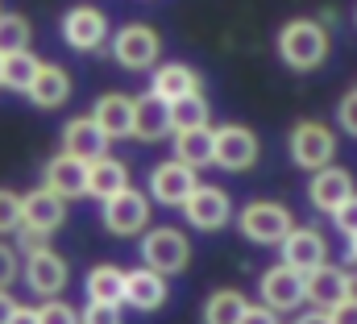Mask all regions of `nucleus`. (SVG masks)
Masks as SVG:
<instances>
[{"label":"nucleus","mask_w":357,"mask_h":324,"mask_svg":"<svg viewBox=\"0 0 357 324\" xmlns=\"http://www.w3.org/2000/svg\"><path fill=\"white\" fill-rule=\"evenodd\" d=\"M199 187V179H195V166H187V162H158L154 170H150V196L158 200V204H183L191 191Z\"/></svg>","instance_id":"obj_11"},{"label":"nucleus","mask_w":357,"mask_h":324,"mask_svg":"<svg viewBox=\"0 0 357 324\" xmlns=\"http://www.w3.org/2000/svg\"><path fill=\"white\" fill-rule=\"evenodd\" d=\"M0 87H4V54H0Z\"/></svg>","instance_id":"obj_45"},{"label":"nucleus","mask_w":357,"mask_h":324,"mask_svg":"<svg viewBox=\"0 0 357 324\" xmlns=\"http://www.w3.org/2000/svg\"><path fill=\"white\" fill-rule=\"evenodd\" d=\"M345 300H357V274L345 279Z\"/></svg>","instance_id":"obj_43"},{"label":"nucleus","mask_w":357,"mask_h":324,"mask_svg":"<svg viewBox=\"0 0 357 324\" xmlns=\"http://www.w3.org/2000/svg\"><path fill=\"white\" fill-rule=\"evenodd\" d=\"M79 324H121V304H91L88 300Z\"/></svg>","instance_id":"obj_33"},{"label":"nucleus","mask_w":357,"mask_h":324,"mask_svg":"<svg viewBox=\"0 0 357 324\" xmlns=\"http://www.w3.org/2000/svg\"><path fill=\"white\" fill-rule=\"evenodd\" d=\"M88 300L91 304H125V270L112 262H100L88 270Z\"/></svg>","instance_id":"obj_25"},{"label":"nucleus","mask_w":357,"mask_h":324,"mask_svg":"<svg viewBox=\"0 0 357 324\" xmlns=\"http://www.w3.org/2000/svg\"><path fill=\"white\" fill-rule=\"evenodd\" d=\"M42 187H50L63 200L88 196V162H79L75 154H67V150L54 154V159L46 162V170H42Z\"/></svg>","instance_id":"obj_13"},{"label":"nucleus","mask_w":357,"mask_h":324,"mask_svg":"<svg viewBox=\"0 0 357 324\" xmlns=\"http://www.w3.org/2000/svg\"><path fill=\"white\" fill-rule=\"evenodd\" d=\"M262 304L274 308V312H295L303 304V274L291 270L287 262L270 266L266 274H262Z\"/></svg>","instance_id":"obj_14"},{"label":"nucleus","mask_w":357,"mask_h":324,"mask_svg":"<svg viewBox=\"0 0 357 324\" xmlns=\"http://www.w3.org/2000/svg\"><path fill=\"white\" fill-rule=\"evenodd\" d=\"M63 42H67L71 50H79V54L100 50V46L108 42V17H104L96 4H75V8H67V17H63Z\"/></svg>","instance_id":"obj_8"},{"label":"nucleus","mask_w":357,"mask_h":324,"mask_svg":"<svg viewBox=\"0 0 357 324\" xmlns=\"http://www.w3.org/2000/svg\"><path fill=\"white\" fill-rule=\"evenodd\" d=\"M142 262L158 274H178L187 262H191V242L171 229V225H158V229H146L142 237Z\"/></svg>","instance_id":"obj_4"},{"label":"nucleus","mask_w":357,"mask_h":324,"mask_svg":"<svg viewBox=\"0 0 357 324\" xmlns=\"http://www.w3.org/2000/svg\"><path fill=\"white\" fill-rule=\"evenodd\" d=\"M17 245H21V249H25V258H29V253H38V249H50V233L21 225V229H17Z\"/></svg>","instance_id":"obj_35"},{"label":"nucleus","mask_w":357,"mask_h":324,"mask_svg":"<svg viewBox=\"0 0 357 324\" xmlns=\"http://www.w3.org/2000/svg\"><path fill=\"white\" fill-rule=\"evenodd\" d=\"M337 117H341V129L357 138V91H349L345 100H341V108H337Z\"/></svg>","instance_id":"obj_37"},{"label":"nucleus","mask_w":357,"mask_h":324,"mask_svg":"<svg viewBox=\"0 0 357 324\" xmlns=\"http://www.w3.org/2000/svg\"><path fill=\"white\" fill-rule=\"evenodd\" d=\"M8 324H38V308H21V304H17V312H13Z\"/></svg>","instance_id":"obj_41"},{"label":"nucleus","mask_w":357,"mask_h":324,"mask_svg":"<svg viewBox=\"0 0 357 324\" xmlns=\"http://www.w3.org/2000/svg\"><path fill=\"white\" fill-rule=\"evenodd\" d=\"M333 221H337V229H341L345 237H354V233H357V191L341 204V208H337V212H333Z\"/></svg>","instance_id":"obj_36"},{"label":"nucleus","mask_w":357,"mask_h":324,"mask_svg":"<svg viewBox=\"0 0 357 324\" xmlns=\"http://www.w3.org/2000/svg\"><path fill=\"white\" fill-rule=\"evenodd\" d=\"M178 208H183L187 225H191V229H204V233L225 229V225H229V212H233V208H229V196H225L220 187H204V183H199Z\"/></svg>","instance_id":"obj_9"},{"label":"nucleus","mask_w":357,"mask_h":324,"mask_svg":"<svg viewBox=\"0 0 357 324\" xmlns=\"http://www.w3.org/2000/svg\"><path fill=\"white\" fill-rule=\"evenodd\" d=\"M333 154H337V138H333L328 125H320V121H299V125L291 129V159L299 162L303 170L328 166Z\"/></svg>","instance_id":"obj_7"},{"label":"nucleus","mask_w":357,"mask_h":324,"mask_svg":"<svg viewBox=\"0 0 357 324\" xmlns=\"http://www.w3.org/2000/svg\"><path fill=\"white\" fill-rule=\"evenodd\" d=\"M21 229V196L13 187H0V237Z\"/></svg>","instance_id":"obj_31"},{"label":"nucleus","mask_w":357,"mask_h":324,"mask_svg":"<svg viewBox=\"0 0 357 324\" xmlns=\"http://www.w3.org/2000/svg\"><path fill=\"white\" fill-rule=\"evenodd\" d=\"M345 279H349V270L320 262L316 270L303 274V300H307L312 308H320V312H333V308L345 300Z\"/></svg>","instance_id":"obj_16"},{"label":"nucleus","mask_w":357,"mask_h":324,"mask_svg":"<svg viewBox=\"0 0 357 324\" xmlns=\"http://www.w3.org/2000/svg\"><path fill=\"white\" fill-rule=\"evenodd\" d=\"M162 133H171V104L158 100L154 91L133 96V133L137 142H158Z\"/></svg>","instance_id":"obj_20"},{"label":"nucleus","mask_w":357,"mask_h":324,"mask_svg":"<svg viewBox=\"0 0 357 324\" xmlns=\"http://www.w3.org/2000/svg\"><path fill=\"white\" fill-rule=\"evenodd\" d=\"M258 133L250 125H220L212 129V162L225 166V170H250L258 162Z\"/></svg>","instance_id":"obj_5"},{"label":"nucleus","mask_w":357,"mask_h":324,"mask_svg":"<svg viewBox=\"0 0 357 324\" xmlns=\"http://www.w3.org/2000/svg\"><path fill=\"white\" fill-rule=\"evenodd\" d=\"M237 225H241L245 242H254V245H282V237L295 229L291 212H287L278 200H250V204L241 208Z\"/></svg>","instance_id":"obj_3"},{"label":"nucleus","mask_w":357,"mask_h":324,"mask_svg":"<svg viewBox=\"0 0 357 324\" xmlns=\"http://www.w3.org/2000/svg\"><path fill=\"white\" fill-rule=\"evenodd\" d=\"M324 258H328V242H324L320 229H299V225H295V229L282 237V262H287L291 270H299V274L316 270Z\"/></svg>","instance_id":"obj_17"},{"label":"nucleus","mask_w":357,"mask_h":324,"mask_svg":"<svg viewBox=\"0 0 357 324\" xmlns=\"http://www.w3.org/2000/svg\"><path fill=\"white\" fill-rule=\"evenodd\" d=\"M42 59L29 54V50H17V54H4V87L8 91H29V83L38 75Z\"/></svg>","instance_id":"obj_29"},{"label":"nucleus","mask_w":357,"mask_h":324,"mask_svg":"<svg viewBox=\"0 0 357 324\" xmlns=\"http://www.w3.org/2000/svg\"><path fill=\"white\" fill-rule=\"evenodd\" d=\"M63 221H67V200L54 196L50 187H33V191L21 196V225L42 229V233H54Z\"/></svg>","instance_id":"obj_15"},{"label":"nucleus","mask_w":357,"mask_h":324,"mask_svg":"<svg viewBox=\"0 0 357 324\" xmlns=\"http://www.w3.org/2000/svg\"><path fill=\"white\" fill-rule=\"evenodd\" d=\"M278 59L291 71H316L328 59V29L312 17H291L278 29Z\"/></svg>","instance_id":"obj_1"},{"label":"nucleus","mask_w":357,"mask_h":324,"mask_svg":"<svg viewBox=\"0 0 357 324\" xmlns=\"http://www.w3.org/2000/svg\"><path fill=\"white\" fill-rule=\"evenodd\" d=\"M328 321L333 324H357V300H341V304L328 312Z\"/></svg>","instance_id":"obj_39"},{"label":"nucleus","mask_w":357,"mask_h":324,"mask_svg":"<svg viewBox=\"0 0 357 324\" xmlns=\"http://www.w3.org/2000/svg\"><path fill=\"white\" fill-rule=\"evenodd\" d=\"M175 159L187 162V166H208L212 162V129H187V133H175Z\"/></svg>","instance_id":"obj_28"},{"label":"nucleus","mask_w":357,"mask_h":324,"mask_svg":"<svg viewBox=\"0 0 357 324\" xmlns=\"http://www.w3.org/2000/svg\"><path fill=\"white\" fill-rule=\"evenodd\" d=\"M29 38H33L29 17H21V13H0V54L29 50Z\"/></svg>","instance_id":"obj_30"},{"label":"nucleus","mask_w":357,"mask_h":324,"mask_svg":"<svg viewBox=\"0 0 357 324\" xmlns=\"http://www.w3.org/2000/svg\"><path fill=\"white\" fill-rule=\"evenodd\" d=\"M38 324H79V316H75L71 304H63V300H46V304L38 308Z\"/></svg>","instance_id":"obj_32"},{"label":"nucleus","mask_w":357,"mask_h":324,"mask_svg":"<svg viewBox=\"0 0 357 324\" xmlns=\"http://www.w3.org/2000/svg\"><path fill=\"white\" fill-rule=\"evenodd\" d=\"M208 117H212V108H208L204 91H195V96H178V100H171V133H187V129H204V125H208Z\"/></svg>","instance_id":"obj_27"},{"label":"nucleus","mask_w":357,"mask_h":324,"mask_svg":"<svg viewBox=\"0 0 357 324\" xmlns=\"http://www.w3.org/2000/svg\"><path fill=\"white\" fill-rule=\"evenodd\" d=\"M112 59L125 67V71H154L158 67V54H162V38L154 25L146 21H129L112 34Z\"/></svg>","instance_id":"obj_2"},{"label":"nucleus","mask_w":357,"mask_h":324,"mask_svg":"<svg viewBox=\"0 0 357 324\" xmlns=\"http://www.w3.org/2000/svg\"><path fill=\"white\" fill-rule=\"evenodd\" d=\"M13 312H17V300H13L8 291H0V324L13 321Z\"/></svg>","instance_id":"obj_40"},{"label":"nucleus","mask_w":357,"mask_h":324,"mask_svg":"<svg viewBox=\"0 0 357 324\" xmlns=\"http://www.w3.org/2000/svg\"><path fill=\"white\" fill-rule=\"evenodd\" d=\"M91 121L104 129L108 142L129 138V133H133V96H125V91H104V96L91 104Z\"/></svg>","instance_id":"obj_18"},{"label":"nucleus","mask_w":357,"mask_h":324,"mask_svg":"<svg viewBox=\"0 0 357 324\" xmlns=\"http://www.w3.org/2000/svg\"><path fill=\"white\" fill-rule=\"evenodd\" d=\"M125 304L137 312H158L167 304V274H158L150 266L125 270Z\"/></svg>","instance_id":"obj_19"},{"label":"nucleus","mask_w":357,"mask_h":324,"mask_svg":"<svg viewBox=\"0 0 357 324\" xmlns=\"http://www.w3.org/2000/svg\"><path fill=\"white\" fill-rule=\"evenodd\" d=\"M125 187H129V166L121 159L104 154V159L88 162V196L108 200V196H116V191H125Z\"/></svg>","instance_id":"obj_24"},{"label":"nucleus","mask_w":357,"mask_h":324,"mask_svg":"<svg viewBox=\"0 0 357 324\" xmlns=\"http://www.w3.org/2000/svg\"><path fill=\"white\" fill-rule=\"evenodd\" d=\"M63 150L75 154L79 162H96V159L108 154V138H104V129H100L91 117H75V121H67V129H63Z\"/></svg>","instance_id":"obj_21"},{"label":"nucleus","mask_w":357,"mask_h":324,"mask_svg":"<svg viewBox=\"0 0 357 324\" xmlns=\"http://www.w3.org/2000/svg\"><path fill=\"white\" fill-rule=\"evenodd\" d=\"M17 274H21V258H17V249L0 242V291H8V283H13Z\"/></svg>","instance_id":"obj_34"},{"label":"nucleus","mask_w":357,"mask_h":324,"mask_svg":"<svg viewBox=\"0 0 357 324\" xmlns=\"http://www.w3.org/2000/svg\"><path fill=\"white\" fill-rule=\"evenodd\" d=\"M150 225V200L133 187L116 191L104 200V229L116 233V237H133V233H146Z\"/></svg>","instance_id":"obj_6"},{"label":"nucleus","mask_w":357,"mask_h":324,"mask_svg":"<svg viewBox=\"0 0 357 324\" xmlns=\"http://www.w3.org/2000/svg\"><path fill=\"white\" fill-rule=\"evenodd\" d=\"M299 324H333V321H328V312H307V316H299Z\"/></svg>","instance_id":"obj_42"},{"label":"nucleus","mask_w":357,"mask_h":324,"mask_svg":"<svg viewBox=\"0 0 357 324\" xmlns=\"http://www.w3.org/2000/svg\"><path fill=\"white\" fill-rule=\"evenodd\" d=\"M241 324H278V312L266 308V304H250L245 316H241Z\"/></svg>","instance_id":"obj_38"},{"label":"nucleus","mask_w":357,"mask_h":324,"mask_svg":"<svg viewBox=\"0 0 357 324\" xmlns=\"http://www.w3.org/2000/svg\"><path fill=\"white\" fill-rule=\"evenodd\" d=\"M25 96H29L38 108H63V104L71 100V75H67V67H59V63H42Z\"/></svg>","instance_id":"obj_23"},{"label":"nucleus","mask_w":357,"mask_h":324,"mask_svg":"<svg viewBox=\"0 0 357 324\" xmlns=\"http://www.w3.org/2000/svg\"><path fill=\"white\" fill-rule=\"evenodd\" d=\"M349 262H357V233L349 237Z\"/></svg>","instance_id":"obj_44"},{"label":"nucleus","mask_w":357,"mask_h":324,"mask_svg":"<svg viewBox=\"0 0 357 324\" xmlns=\"http://www.w3.org/2000/svg\"><path fill=\"white\" fill-rule=\"evenodd\" d=\"M354 196V175L345 170V166H320L316 175H312V183H307V200H312V208H320V212H337L345 200Z\"/></svg>","instance_id":"obj_12"},{"label":"nucleus","mask_w":357,"mask_h":324,"mask_svg":"<svg viewBox=\"0 0 357 324\" xmlns=\"http://www.w3.org/2000/svg\"><path fill=\"white\" fill-rule=\"evenodd\" d=\"M21 274H25V287H29L33 295H42V300H54V295L67 287V262H63L54 249L29 253L25 266H21Z\"/></svg>","instance_id":"obj_10"},{"label":"nucleus","mask_w":357,"mask_h":324,"mask_svg":"<svg viewBox=\"0 0 357 324\" xmlns=\"http://www.w3.org/2000/svg\"><path fill=\"white\" fill-rule=\"evenodd\" d=\"M204 87V75L195 71V67H187V63H162V67H154V75H150V91L158 96V100H178V96H195Z\"/></svg>","instance_id":"obj_22"},{"label":"nucleus","mask_w":357,"mask_h":324,"mask_svg":"<svg viewBox=\"0 0 357 324\" xmlns=\"http://www.w3.org/2000/svg\"><path fill=\"white\" fill-rule=\"evenodd\" d=\"M245 308H250V300H245L237 287H220V291H212L208 304H204V324H241Z\"/></svg>","instance_id":"obj_26"}]
</instances>
